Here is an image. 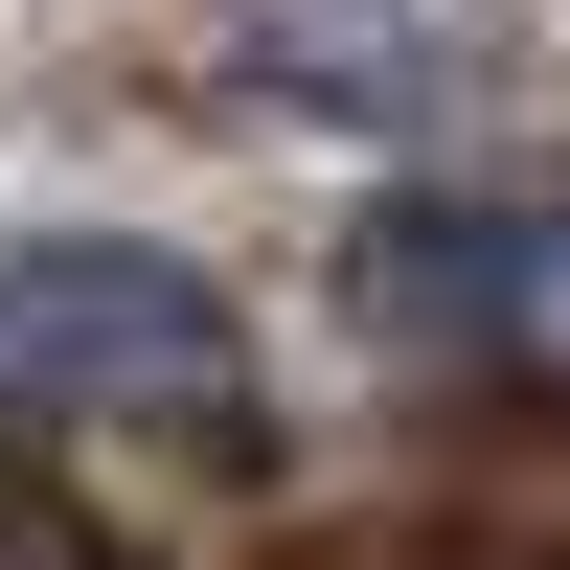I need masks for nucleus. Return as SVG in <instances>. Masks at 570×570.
<instances>
[{"mask_svg": "<svg viewBox=\"0 0 570 570\" xmlns=\"http://www.w3.org/2000/svg\"><path fill=\"white\" fill-rule=\"evenodd\" d=\"M228 69L297 115H480L525 69V0H228Z\"/></svg>", "mask_w": 570, "mask_h": 570, "instance_id": "f257e3e1", "label": "nucleus"}, {"mask_svg": "<svg viewBox=\"0 0 570 570\" xmlns=\"http://www.w3.org/2000/svg\"><path fill=\"white\" fill-rule=\"evenodd\" d=\"M365 297L434 320V343L570 365V183H456V206H389V228H365Z\"/></svg>", "mask_w": 570, "mask_h": 570, "instance_id": "f03ea898", "label": "nucleus"}, {"mask_svg": "<svg viewBox=\"0 0 570 570\" xmlns=\"http://www.w3.org/2000/svg\"><path fill=\"white\" fill-rule=\"evenodd\" d=\"M0 570H91V548H69V525H46V502H0Z\"/></svg>", "mask_w": 570, "mask_h": 570, "instance_id": "7ed1b4c3", "label": "nucleus"}]
</instances>
